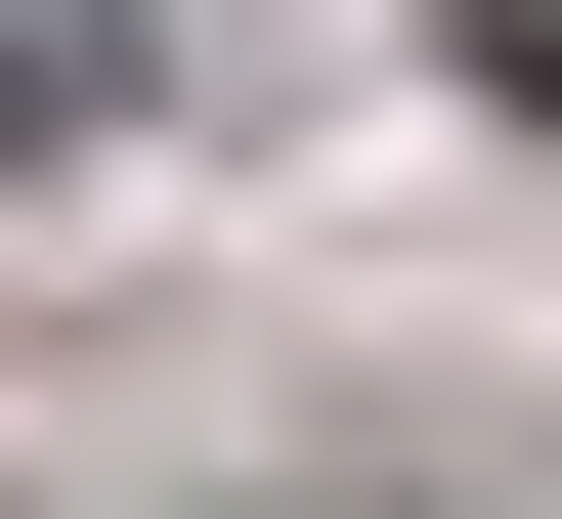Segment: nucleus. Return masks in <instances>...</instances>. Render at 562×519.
<instances>
[{
	"label": "nucleus",
	"mask_w": 562,
	"mask_h": 519,
	"mask_svg": "<svg viewBox=\"0 0 562 519\" xmlns=\"http://www.w3.org/2000/svg\"><path fill=\"white\" fill-rule=\"evenodd\" d=\"M87 87H131V44H87V0H0V173H44V131H87Z\"/></svg>",
	"instance_id": "obj_1"
}]
</instances>
